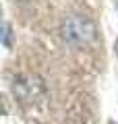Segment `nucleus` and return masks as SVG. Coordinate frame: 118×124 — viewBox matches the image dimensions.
<instances>
[{"label":"nucleus","instance_id":"nucleus-2","mask_svg":"<svg viewBox=\"0 0 118 124\" xmlns=\"http://www.w3.org/2000/svg\"><path fill=\"white\" fill-rule=\"evenodd\" d=\"M60 35L64 39V44L73 50H87L97 41V25L91 17L81 13H73L68 17H64L60 25Z\"/></svg>","mask_w":118,"mask_h":124},{"label":"nucleus","instance_id":"nucleus-7","mask_svg":"<svg viewBox=\"0 0 118 124\" xmlns=\"http://www.w3.org/2000/svg\"><path fill=\"white\" fill-rule=\"evenodd\" d=\"M116 8H118V2H116Z\"/></svg>","mask_w":118,"mask_h":124},{"label":"nucleus","instance_id":"nucleus-4","mask_svg":"<svg viewBox=\"0 0 118 124\" xmlns=\"http://www.w3.org/2000/svg\"><path fill=\"white\" fill-rule=\"evenodd\" d=\"M114 50H116V56H118V39H116V44H114Z\"/></svg>","mask_w":118,"mask_h":124},{"label":"nucleus","instance_id":"nucleus-6","mask_svg":"<svg viewBox=\"0 0 118 124\" xmlns=\"http://www.w3.org/2000/svg\"><path fill=\"white\" fill-rule=\"evenodd\" d=\"M108 124H116V122H114V120H110V122H108Z\"/></svg>","mask_w":118,"mask_h":124},{"label":"nucleus","instance_id":"nucleus-3","mask_svg":"<svg viewBox=\"0 0 118 124\" xmlns=\"http://www.w3.org/2000/svg\"><path fill=\"white\" fill-rule=\"evenodd\" d=\"M2 44H4V48H10V25L8 23L2 25Z\"/></svg>","mask_w":118,"mask_h":124},{"label":"nucleus","instance_id":"nucleus-5","mask_svg":"<svg viewBox=\"0 0 118 124\" xmlns=\"http://www.w3.org/2000/svg\"><path fill=\"white\" fill-rule=\"evenodd\" d=\"M15 2H29V0H15Z\"/></svg>","mask_w":118,"mask_h":124},{"label":"nucleus","instance_id":"nucleus-1","mask_svg":"<svg viewBox=\"0 0 118 124\" xmlns=\"http://www.w3.org/2000/svg\"><path fill=\"white\" fill-rule=\"evenodd\" d=\"M10 91L27 118L37 120L48 116L52 91H50V83L39 72L29 70V68L15 70V77L10 81Z\"/></svg>","mask_w":118,"mask_h":124}]
</instances>
